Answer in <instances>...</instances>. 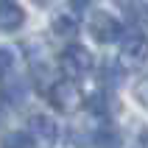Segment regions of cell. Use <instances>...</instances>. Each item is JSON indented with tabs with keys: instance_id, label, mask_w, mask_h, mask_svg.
Here are the masks:
<instances>
[{
	"instance_id": "cell-1",
	"label": "cell",
	"mask_w": 148,
	"mask_h": 148,
	"mask_svg": "<svg viewBox=\"0 0 148 148\" xmlns=\"http://www.w3.org/2000/svg\"><path fill=\"white\" fill-rule=\"evenodd\" d=\"M56 62H59V70L64 73V78H70V81L92 73V64H95V62H92V53L84 48V45H78V42L64 45Z\"/></svg>"
},
{
	"instance_id": "cell-2",
	"label": "cell",
	"mask_w": 148,
	"mask_h": 148,
	"mask_svg": "<svg viewBox=\"0 0 148 148\" xmlns=\"http://www.w3.org/2000/svg\"><path fill=\"white\" fill-rule=\"evenodd\" d=\"M48 101H50V106H53V109L70 115V112H78V109L84 106V90L75 81H70V78H59V81L50 84Z\"/></svg>"
},
{
	"instance_id": "cell-3",
	"label": "cell",
	"mask_w": 148,
	"mask_h": 148,
	"mask_svg": "<svg viewBox=\"0 0 148 148\" xmlns=\"http://www.w3.org/2000/svg\"><path fill=\"white\" fill-rule=\"evenodd\" d=\"M120 62H123V67H134V64L148 62V36L137 25H129L120 34Z\"/></svg>"
},
{
	"instance_id": "cell-4",
	"label": "cell",
	"mask_w": 148,
	"mask_h": 148,
	"mask_svg": "<svg viewBox=\"0 0 148 148\" xmlns=\"http://www.w3.org/2000/svg\"><path fill=\"white\" fill-rule=\"evenodd\" d=\"M90 36L101 45H109L120 36V23L109 11H92L90 17Z\"/></svg>"
},
{
	"instance_id": "cell-5",
	"label": "cell",
	"mask_w": 148,
	"mask_h": 148,
	"mask_svg": "<svg viewBox=\"0 0 148 148\" xmlns=\"http://www.w3.org/2000/svg\"><path fill=\"white\" fill-rule=\"evenodd\" d=\"M28 134H31L34 143H39V145H53V143L59 140V126L56 120L50 115H34L31 123H28Z\"/></svg>"
},
{
	"instance_id": "cell-6",
	"label": "cell",
	"mask_w": 148,
	"mask_h": 148,
	"mask_svg": "<svg viewBox=\"0 0 148 148\" xmlns=\"http://www.w3.org/2000/svg\"><path fill=\"white\" fill-rule=\"evenodd\" d=\"M25 25V8L14 0H0V31L14 34Z\"/></svg>"
},
{
	"instance_id": "cell-7",
	"label": "cell",
	"mask_w": 148,
	"mask_h": 148,
	"mask_svg": "<svg viewBox=\"0 0 148 148\" xmlns=\"http://www.w3.org/2000/svg\"><path fill=\"white\" fill-rule=\"evenodd\" d=\"M25 95H28V87L23 84V78H8L0 87V101L8 103V106H20L25 101Z\"/></svg>"
},
{
	"instance_id": "cell-8",
	"label": "cell",
	"mask_w": 148,
	"mask_h": 148,
	"mask_svg": "<svg viewBox=\"0 0 148 148\" xmlns=\"http://www.w3.org/2000/svg\"><path fill=\"white\" fill-rule=\"evenodd\" d=\"M84 103L90 106V112H92V115H101V117H109L112 112H117V101L112 98L106 90L95 92L92 98H84Z\"/></svg>"
},
{
	"instance_id": "cell-9",
	"label": "cell",
	"mask_w": 148,
	"mask_h": 148,
	"mask_svg": "<svg viewBox=\"0 0 148 148\" xmlns=\"http://www.w3.org/2000/svg\"><path fill=\"white\" fill-rule=\"evenodd\" d=\"M98 81L103 90H112V87H117V84L123 81V64H117V62H112V59H106L103 64L98 67Z\"/></svg>"
},
{
	"instance_id": "cell-10",
	"label": "cell",
	"mask_w": 148,
	"mask_h": 148,
	"mask_svg": "<svg viewBox=\"0 0 148 148\" xmlns=\"http://www.w3.org/2000/svg\"><path fill=\"white\" fill-rule=\"evenodd\" d=\"M53 34L62 39H75L78 34V20L73 14H56L53 17Z\"/></svg>"
},
{
	"instance_id": "cell-11",
	"label": "cell",
	"mask_w": 148,
	"mask_h": 148,
	"mask_svg": "<svg viewBox=\"0 0 148 148\" xmlns=\"http://www.w3.org/2000/svg\"><path fill=\"white\" fill-rule=\"evenodd\" d=\"M0 148H34V140L28 132H8V134H3Z\"/></svg>"
},
{
	"instance_id": "cell-12",
	"label": "cell",
	"mask_w": 148,
	"mask_h": 148,
	"mask_svg": "<svg viewBox=\"0 0 148 148\" xmlns=\"http://www.w3.org/2000/svg\"><path fill=\"white\" fill-rule=\"evenodd\" d=\"M92 143L98 148H120V134H117V129H101L92 134Z\"/></svg>"
},
{
	"instance_id": "cell-13",
	"label": "cell",
	"mask_w": 148,
	"mask_h": 148,
	"mask_svg": "<svg viewBox=\"0 0 148 148\" xmlns=\"http://www.w3.org/2000/svg\"><path fill=\"white\" fill-rule=\"evenodd\" d=\"M134 98H137V103H140L143 109H148V73L137 81V87H134Z\"/></svg>"
},
{
	"instance_id": "cell-14",
	"label": "cell",
	"mask_w": 148,
	"mask_h": 148,
	"mask_svg": "<svg viewBox=\"0 0 148 148\" xmlns=\"http://www.w3.org/2000/svg\"><path fill=\"white\" fill-rule=\"evenodd\" d=\"M11 64H14V56H11V50L0 48V81L11 73Z\"/></svg>"
},
{
	"instance_id": "cell-15",
	"label": "cell",
	"mask_w": 148,
	"mask_h": 148,
	"mask_svg": "<svg viewBox=\"0 0 148 148\" xmlns=\"http://www.w3.org/2000/svg\"><path fill=\"white\" fill-rule=\"evenodd\" d=\"M137 14H140L143 20L148 23V3H140V6H137Z\"/></svg>"
}]
</instances>
